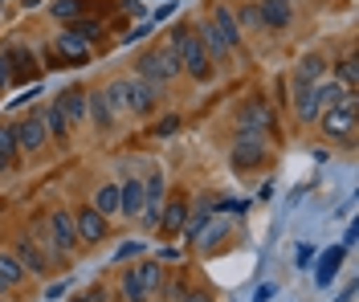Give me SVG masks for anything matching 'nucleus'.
Wrapping results in <instances>:
<instances>
[{"label": "nucleus", "mask_w": 359, "mask_h": 302, "mask_svg": "<svg viewBox=\"0 0 359 302\" xmlns=\"http://www.w3.org/2000/svg\"><path fill=\"white\" fill-rule=\"evenodd\" d=\"M237 127H245V131H273V107H269L266 98H245L241 107H237Z\"/></svg>", "instance_id": "nucleus-6"}, {"label": "nucleus", "mask_w": 359, "mask_h": 302, "mask_svg": "<svg viewBox=\"0 0 359 302\" xmlns=\"http://www.w3.org/2000/svg\"><path fill=\"white\" fill-rule=\"evenodd\" d=\"M355 90H347V86H339L335 78L331 82H314V107H318V115L323 111H331V107H339V102H347Z\"/></svg>", "instance_id": "nucleus-15"}, {"label": "nucleus", "mask_w": 359, "mask_h": 302, "mask_svg": "<svg viewBox=\"0 0 359 302\" xmlns=\"http://www.w3.org/2000/svg\"><path fill=\"white\" fill-rule=\"evenodd\" d=\"M0 278L8 282V286H17L25 278V266L17 261V254H0Z\"/></svg>", "instance_id": "nucleus-26"}, {"label": "nucleus", "mask_w": 359, "mask_h": 302, "mask_svg": "<svg viewBox=\"0 0 359 302\" xmlns=\"http://www.w3.org/2000/svg\"><path fill=\"white\" fill-rule=\"evenodd\" d=\"M180 74H184V66H180V53L172 46H159V49L143 53V57L135 62V78H143V82H151V86H163V82H172Z\"/></svg>", "instance_id": "nucleus-2"}, {"label": "nucleus", "mask_w": 359, "mask_h": 302, "mask_svg": "<svg viewBox=\"0 0 359 302\" xmlns=\"http://www.w3.org/2000/svg\"><path fill=\"white\" fill-rule=\"evenodd\" d=\"M13 135H17V151H29V156H33V151H41L45 139H49L41 111H37V115H29V118H21V123L13 127Z\"/></svg>", "instance_id": "nucleus-7"}, {"label": "nucleus", "mask_w": 359, "mask_h": 302, "mask_svg": "<svg viewBox=\"0 0 359 302\" xmlns=\"http://www.w3.org/2000/svg\"><path fill=\"white\" fill-rule=\"evenodd\" d=\"M335 78H339V86L355 90V82H359V66H355V57H343V62H339V70H335Z\"/></svg>", "instance_id": "nucleus-28"}, {"label": "nucleus", "mask_w": 359, "mask_h": 302, "mask_svg": "<svg viewBox=\"0 0 359 302\" xmlns=\"http://www.w3.org/2000/svg\"><path fill=\"white\" fill-rule=\"evenodd\" d=\"M323 74H327V57L306 53V57L294 66V82H306V86H314V82H323Z\"/></svg>", "instance_id": "nucleus-19"}, {"label": "nucleus", "mask_w": 359, "mask_h": 302, "mask_svg": "<svg viewBox=\"0 0 359 302\" xmlns=\"http://www.w3.org/2000/svg\"><path fill=\"white\" fill-rule=\"evenodd\" d=\"M314 245H298V249H294V266H298V270H311L314 261Z\"/></svg>", "instance_id": "nucleus-31"}, {"label": "nucleus", "mask_w": 359, "mask_h": 302, "mask_svg": "<svg viewBox=\"0 0 359 302\" xmlns=\"http://www.w3.org/2000/svg\"><path fill=\"white\" fill-rule=\"evenodd\" d=\"M102 98H107V107H111L114 115H118V111H127V78H114L111 86L102 90Z\"/></svg>", "instance_id": "nucleus-25"}, {"label": "nucleus", "mask_w": 359, "mask_h": 302, "mask_svg": "<svg viewBox=\"0 0 359 302\" xmlns=\"http://www.w3.org/2000/svg\"><path fill=\"white\" fill-rule=\"evenodd\" d=\"M0 160H4V167L17 163V135H13V127H4V123H0Z\"/></svg>", "instance_id": "nucleus-27"}, {"label": "nucleus", "mask_w": 359, "mask_h": 302, "mask_svg": "<svg viewBox=\"0 0 359 302\" xmlns=\"http://www.w3.org/2000/svg\"><path fill=\"white\" fill-rule=\"evenodd\" d=\"M74 229H78V241H86V245H98L102 241V233H107V217L98 209H82L74 217Z\"/></svg>", "instance_id": "nucleus-11"}, {"label": "nucleus", "mask_w": 359, "mask_h": 302, "mask_svg": "<svg viewBox=\"0 0 359 302\" xmlns=\"http://www.w3.org/2000/svg\"><path fill=\"white\" fill-rule=\"evenodd\" d=\"M86 111H90V118L102 127V131H111L114 127V111L107 107V98H102V90L98 94H86Z\"/></svg>", "instance_id": "nucleus-22"}, {"label": "nucleus", "mask_w": 359, "mask_h": 302, "mask_svg": "<svg viewBox=\"0 0 359 302\" xmlns=\"http://www.w3.org/2000/svg\"><path fill=\"white\" fill-rule=\"evenodd\" d=\"M257 17H262V29H273L282 33L294 17V4L290 0H257Z\"/></svg>", "instance_id": "nucleus-9"}, {"label": "nucleus", "mask_w": 359, "mask_h": 302, "mask_svg": "<svg viewBox=\"0 0 359 302\" xmlns=\"http://www.w3.org/2000/svg\"><path fill=\"white\" fill-rule=\"evenodd\" d=\"M176 8H180V0H168V4H163V8H159V13H156V21H168V17H172Z\"/></svg>", "instance_id": "nucleus-40"}, {"label": "nucleus", "mask_w": 359, "mask_h": 302, "mask_svg": "<svg viewBox=\"0 0 359 302\" xmlns=\"http://www.w3.org/2000/svg\"><path fill=\"white\" fill-rule=\"evenodd\" d=\"M53 17L74 25L78 17H82V0H53Z\"/></svg>", "instance_id": "nucleus-29"}, {"label": "nucleus", "mask_w": 359, "mask_h": 302, "mask_svg": "<svg viewBox=\"0 0 359 302\" xmlns=\"http://www.w3.org/2000/svg\"><path fill=\"white\" fill-rule=\"evenodd\" d=\"M33 98H41V82H37V90H25L21 98H13V107H25V102H33Z\"/></svg>", "instance_id": "nucleus-37"}, {"label": "nucleus", "mask_w": 359, "mask_h": 302, "mask_svg": "<svg viewBox=\"0 0 359 302\" xmlns=\"http://www.w3.org/2000/svg\"><path fill=\"white\" fill-rule=\"evenodd\" d=\"M355 237H359V229H355V225H347V233H343V249H351V245H355Z\"/></svg>", "instance_id": "nucleus-42"}, {"label": "nucleus", "mask_w": 359, "mask_h": 302, "mask_svg": "<svg viewBox=\"0 0 359 302\" xmlns=\"http://www.w3.org/2000/svg\"><path fill=\"white\" fill-rule=\"evenodd\" d=\"M180 302H212V298H208V294H201V290H192V294H184Z\"/></svg>", "instance_id": "nucleus-43"}, {"label": "nucleus", "mask_w": 359, "mask_h": 302, "mask_svg": "<svg viewBox=\"0 0 359 302\" xmlns=\"http://www.w3.org/2000/svg\"><path fill=\"white\" fill-rule=\"evenodd\" d=\"M131 254H143V241H123V245H118V254H114V261H127Z\"/></svg>", "instance_id": "nucleus-32"}, {"label": "nucleus", "mask_w": 359, "mask_h": 302, "mask_svg": "<svg viewBox=\"0 0 359 302\" xmlns=\"http://www.w3.org/2000/svg\"><path fill=\"white\" fill-rule=\"evenodd\" d=\"M4 290H8V282H4V278H0V294H4Z\"/></svg>", "instance_id": "nucleus-44"}, {"label": "nucleus", "mask_w": 359, "mask_h": 302, "mask_svg": "<svg viewBox=\"0 0 359 302\" xmlns=\"http://www.w3.org/2000/svg\"><path fill=\"white\" fill-rule=\"evenodd\" d=\"M8 82H13V57H8V53H0V90H4Z\"/></svg>", "instance_id": "nucleus-33"}, {"label": "nucleus", "mask_w": 359, "mask_h": 302, "mask_svg": "<svg viewBox=\"0 0 359 302\" xmlns=\"http://www.w3.org/2000/svg\"><path fill=\"white\" fill-rule=\"evenodd\" d=\"M17 261L25 266V274H49V257L41 254V245L33 237H21L17 241Z\"/></svg>", "instance_id": "nucleus-13"}, {"label": "nucleus", "mask_w": 359, "mask_h": 302, "mask_svg": "<svg viewBox=\"0 0 359 302\" xmlns=\"http://www.w3.org/2000/svg\"><path fill=\"white\" fill-rule=\"evenodd\" d=\"M184 298V282H172V286H168V302H180Z\"/></svg>", "instance_id": "nucleus-41"}, {"label": "nucleus", "mask_w": 359, "mask_h": 302, "mask_svg": "<svg viewBox=\"0 0 359 302\" xmlns=\"http://www.w3.org/2000/svg\"><path fill=\"white\" fill-rule=\"evenodd\" d=\"M184 221H188V205L184 200H172V205H163V212H159V233H184Z\"/></svg>", "instance_id": "nucleus-20"}, {"label": "nucleus", "mask_w": 359, "mask_h": 302, "mask_svg": "<svg viewBox=\"0 0 359 302\" xmlns=\"http://www.w3.org/2000/svg\"><path fill=\"white\" fill-rule=\"evenodd\" d=\"M156 98H159V86L143 82V78H127V111L151 115V111H156Z\"/></svg>", "instance_id": "nucleus-8"}, {"label": "nucleus", "mask_w": 359, "mask_h": 302, "mask_svg": "<svg viewBox=\"0 0 359 302\" xmlns=\"http://www.w3.org/2000/svg\"><path fill=\"white\" fill-rule=\"evenodd\" d=\"M343 254H347L343 245H331V249H323V254H318V270H314V286H318V290H327V286H331V278H335L339 266H343Z\"/></svg>", "instance_id": "nucleus-14"}, {"label": "nucleus", "mask_w": 359, "mask_h": 302, "mask_svg": "<svg viewBox=\"0 0 359 302\" xmlns=\"http://www.w3.org/2000/svg\"><path fill=\"white\" fill-rule=\"evenodd\" d=\"M318 123H323V131H327L331 139H351V131H355V94H351L347 102L331 107V111H323Z\"/></svg>", "instance_id": "nucleus-5"}, {"label": "nucleus", "mask_w": 359, "mask_h": 302, "mask_svg": "<svg viewBox=\"0 0 359 302\" xmlns=\"http://www.w3.org/2000/svg\"><path fill=\"white\" fill-rule=\"evenodd\" d=\"M90 209H98L102 217H111V212H118V184H102L98 192H94V205Z\"/></svg>", "instance_id": "nucleus-24"}, {"label": "nucleus", "mask_w": 359, "mask_h": 302, "mask_svg": "<svg viewBox=\"0 0 359 302\" xmlns=\"http://www.w3.org/2000/svg\"><path fill=\"white\" fill-rule=\"evenodd\" d=\"M53 46H57V53H62L66 62H86V57H90V41H82L74 29L57 33V41H53Z\"/></svg>", "instance_id": "nucleus-18"}, {"label": "nucleus", "mask_w": 359, "mask_h": 302, "mask_svg": "<svg viewBox=\"0 0 359 302\" xmlns=\"http://www.w3.org/2000/svg\"><path fill=\"white\" fill-rule=\"evenodd\" d=\"M49 237H53V245L62 249V254H69L74 245H78V229H74V212L57 209L53 217H49Z\"/></svg>", "instance_id": "nucleus-10"}, {"label": "nucleus", "mask_w": 359, "mask_h": 302, "mask_svg": "<svg viewBox=\"0 0 359 302\" xmlns=\"http://www.w3.org/2000/svg\"><path fill=\"white\" fill-rule=\"evenodd\" d=\"M192 33L201 37V46L208 49V57H229V53H233V49L224 46L221 29H217V25H212V21H201V25H192Z\"/></svg>", "instance_id": "nucleus-17"}, {"label": "nucleus", "mask_w": 359, "mask_h": 302, "mask_svg": "<svg viewBox=\"0 0 359 302\" xmlns=\"http://www.w3.org/2000/svg\"><path fill=\"white\" fill-rule=\"evenodd\" d=\"M147 33H151V25H139V29H135V33H127V37H123V41H127V46H131V41H143V37H147Z\"/></svg>", "instance_id": "nucleus-38"}, {"label": "nucleus", "mask_w": 359, "mask_h": 302, "mask_svg": "<svg viewBox=\"0 0 359 302\" xmlns=\"http://www.w3.org/2000/svg\"><path fill=\"white\" fill-rule=\"evenodd\" d=\"M229 163H233L237 172H253L257 163H266V135H262V131H245V127H237Z\"/></svg>", "instance_id": "nucleus-3"}, {"label": "nucleus", "mask_w": 359, "mask_h": 302, "mask_svg": "<svg viewBox=\"0 0 359 302\" xmlns=\"http://www.w3.org/2000/svg\"><path fill=\"white\" fill-rule=\"evenodd\" d=\"M159 261H143L139 270H127V278H123V298L127 302H147L151 294L159 290Z\"/></svg>", "instance_id": "nucleus-4"}, {"label": "nucleus", "mask_w": 359, "mask_h": 302, "mask_svg": "<svg viewBox=\"0 0 359 302\" xmlns=\"http://www.w3.org/2000/svg\"><path fill=\"white\" fill-rule=\"evenodd\" d=\"M66 286H69V282H53V286H49V294H45V298H49V302H57V298H62V294H66Z\"/></svg>", "instance_id": "nucleus-39"}, {"label": "nucleus", "mask_w": 359, "mask_h": 302, "mask_svg": "<svg viewBox=\"0 0 359 302\" xmlns=\"http://www.w3.org/2000/svg\"><path fill=\"white\" fill-rule=\"evenodd\" d=\"M241 21L249 25V29H262V17H257V4H249V8H241ZM237 21V25H241Z\"/></svg>", "instance_id": "nucleus-35"}, {"label": "nucleus", "mask_w": 359, "mask_h": 302, "mask_svg": "<svg viewBox=\"0 0 359 302\" xmlns=\"http://www.w3.org/2000/svg\"><path fill=\"white\" fill-rule=\"evenodd\" d=\"M168 46L180 53V66H184V74H192L196 82H208V78H212V57H208V49L201 46V37L192 33V25H176Z\"/></svg>", "instance_id": "nucleus-1"}, {"label": "nucleus", "mask_w": 359, "mask_h": 302, "mask_svg": "<svg viewBox=\"0 0 359 302\" xmlns=\"http://www.w3.org/2000/svg\"><path fill=\"white\" fill-rule=\"evenodd\" d=\"M118 212L131 217V221H139V212H143V180H139V176L118 188Z\"/></svg>", "instance_id": "nucleus-16"}, {"label": "nucleus", "mask_w": 359, "mask_h": 302, "mask_svg": "<svg viewBox=\"0 0 359 302\" xmlns=\"http://www.w3.org/2000/svg\"><path fill=\"white\" fill-rule=\"evenodd\" d=\"M57 107H62V115L69 118V127L82 123V118H86V90H66L57 98Z\"/></svg>", "instance_id": "nucleus-21"}, {"label": "nucleus", "mask_w": 359, "mask_h": 302, "mask_svg": "<svg viewBox=\"0 0 359 302\" xmlns=\"http://www.w3.org/2000/svg\"><path fill=\"white\" fill-rule=\"evenodd\" d=\"M208 21L221 29V37H224V46H229V49L241 46V25H237V17H233V8H229V4L217 0V4H212V13H208Z\"/></svg>", "instance_id": "nucleus-12"}, {"label": "nucleus", "mask_w": 359, "mask_h": 302, "mask_svg": "<svg viewBox=\"0 0 359 302\" xmlns=\"http://www.w3.org/2000/svg\"><path fill=\"white\" fill-rule=\"evenodd\" d=\"M273 294H278V286H273V282H262V286L253 290V302H269Z\"/></svg>", "instance_id": "nucleus-36"}, {"label": "nucleus", "mask_w": 359, "mask_h": 302, "mask_svg": "<svg viewBox=\"0 0 359 302\" xmlns=\"http://www.w3.org/2000/svg\"><path fill=\"white\" fill-rule=\"evenodd\" d=\"M41 118H45V131H49L53 139H66V135H69V118L62 115V107H57V102H53V107H45Z\"/></svg>", "instance_id": "nucleus-23"}, {"label": "nucleus", "mask_w": 359, "mask_h": 302, "mask_svg": "<svg viewBox=\"0 0 359 302\" xmlns=\"http://www.w3.org/2000/svg\"><path fill=\"white\" fill-rule=\"evenodd\" d=\"M69 29H74V33H78L82 41H94V37L102 33V25H98V21H74V25H69Z\"/></svg>", "instance_id": "nucleus-30"}, {"label": "nucleus", "mask_w": 359, "mask_h": 302, "mask_svg": "<svg viewBox=\"0 0 359 302\" xmlns=\"http://www.w3.org/2000/svg\"><path fill=\"white\" fill-rule=\"evenodd\" d=\"M176 127H180V118H176V115H168V118H163V123L156 127V135H159V139H168V135H176Z\"/></svg>", "instance_id": "nucleus-34"}]
</instances>
